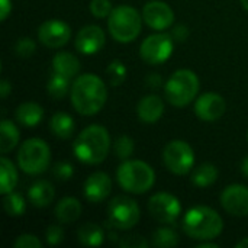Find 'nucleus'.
<instances>
[{"label": "nucleus", "mask_w": 248, "mask_h": 248, "mask_svg": "<svg viewBox=\"0 0 248 248\" xmlns=\"http://www.w3.org/2000/svg\"><path fill=\"white\" fill-rule=\"evenodd\" d=\"M108 100V89L103 80L94 74H81L71 86V103L84 116L96 115Z\"/></svg>", "instance_id": "f257e3e1"}, {"label": "nucleus", "mask_w": 248, "mask_h": 248, "mask_svg": "<svg viewBox=\"0 0 248 248\" xmlns=\"http://www.w3.org/2000/svg\"><path fill=\"white\" fill-rule=\"evenodd\" d=\"M110 150V137L105 126L90 125L84 128L73 144L74 155L84 164H100Z\"/></svg>", "instance_id": "f03ea898"}, {"label": "nucleus", "mask_w": 248, "mask_h": 248, "mask_svg": "<svg viewBox=\"0 0 248 248\" xmlns=\"http://www.w3.org/2000/svg\"><path fill=\"white\" fill-rule=\"evenodd\" d=\"M222 230L224 222L221 215L209 206H195L183 218V231L193 240H214Z\"/></svg>", "instance_id": "7ed1b4c3"}, {"label": "nucleus", "mask_w": 248, "mask_h": 248, "mask_svg": "<svg viewBox=\"0 0 248 248\" xmlns=\"http://www.w3.org/2000/svg\"><path fill=\"white\" fill-rule=\"evenodd\" d=\"M116 177L121 187L134 195H142L148 192L155 182L154 170L141 160H125L119 166Z\"/></svg>", "instance_id": "20e7f679"}, {"label": "nucleus", "mask_w": 248, "mask_h": 248, "mask_svg": "<svg viewBox=\"0 0 248 248\" xmlns=\"http://www.w3.org/2000/svg\"><path fill=\"white\" fill-rule=\"evenodd\" d=\"M108 28L115 41L121 44L132 42L141 33V16L132 6H118L108 17Z\"/></svg>", "instance_id": "39448f33"}, {"label": "nucleus", "mask_w": 248, "mask_h": 248, "mask_svg": "<svg viewBox=\"0 0 248 248\" xmlns=\"http://www.w3.org/2000/svg\"><path fill=\"white\" fill-rule=\"evenodd\" d=\"M199 92V78L198 76L187 68L177 70L171 74L164 86V93L170 105L176 108L187 106Z\"/></svg>", "instance_id": "423d86ee"}, {"label": "nucleus", "mask_w": 248, "mask_h": 248, "mask_svg": "<svg viewBox=\"0 0 248 248\" xmlns=\"http://www.w3.org/2000/svg\"><path fill=\"white\" fill-rule=\"evenodd\" d=\"M51 161V150L48 144L39 138L26 140L17 153V164L26 174L44 173Z\"/></svg>", "instance_id": "0eeeda50"}, {"label": "nucleus", "mask_w": 248, "mask_h": 248, "mask_svg": "<svg viewBox=\"0 0 248 248\" xmlns=\"http://www.w3.org/2000/svg\"><path fill=\"white\" fill-rule=\"evenodd\" d=\"M109 225L119 231H126L134 228L140 218L141 211L138 203L128 196H116L110 201L108 208Z\"/></svg>", "instance_id": "6e6552de"}, {"label": "nucleus", "mask_w": 248, "mask_h": 248, "mask_svg": "<svg viewBox=\"0 0 248 248\" xmlns=\"http://www.w3.org/2000/svg\"><path fill=\"white\" fill-rule=\"evenodd\" d=\"M163 161L169 171L177 176H183L192 170L195 164V153L186 141L174 140L164 147Z\"/></svg>", "instance_id": "1a4fd4ad"}, {"label": "nucleus", "mask_w": 248, "mask_h": 248, "mask_svg": "<svg viewBox=\"0 0 248 248\" xmlns=\"http://www.w3.org/2000/svg\"><path fill=\"white\" fill-rule=\"evenodd\" d=\"M173 45H174V39L170 33L166 32L154 33L144 39V42L141 44L140 54L142 60L148 64L153 65L163 64L170 58L173 52Z\"/></svg>", "instance_id": "9d476101"}, {"label": "nucleus", "mask_w": 248, "mask_h": 248, "mask_svg": "<svg viewBox=\"0 0 248 248\" xmlns=\"http://www.w3.org/2000/svg\"><path fill=\"white\" fill-rule=\"evenodd\" d=\"M148 211L155 221L171 225L180 217L182 205L174 195L167 192H160L150 198Z\"/></svg>", "instance_id": "9b49d317"}, {"label": "nucleus", "mask_w": 248, "mask_h": 248, "mask_svg": "<svg viewBox=\"0 0 248 248\" xmlns=\"http://www.w3.org/2000/svg\"><path fill=\"white\" fill-rule=\"evenodd\" d=\"M71 38L70 26L57 19H51L44 22L38 29V39L42 45L48 48H60L65 45Z\"/></svg>", "instance_id": "f8f14e48"}, {"label": "nucleus", "mask_w": 248, "mask_h": 248, "mask_svg": "<svg viewBox=\"0 0 248 248\" xmlns=\"http://www.w3.org/2000/svg\"><path fill=\"white\" fill-rule=\"evenodd\" d=\"M142 17L150 28H153L155 31H164L173 25L174 12L166 1L151 0L144 6Z\"/></svg>", "instance_id": "ddd939ff"}, {"label": "nucleus", "mask_w": 248, "mask_h": 248, "mask_svg": "<svg viewBox=\"0 0 248 248\" xmlns=\"http://www.w3.org/2000/svg\"><path fill=\"white\" fill-rule=\"evenodd\" d=\"M222 208L234 217L248 215V187L244 185H231L221 195Z\"/></svg>", "instance_id": "4468645a"}, {"label": "nucleus", "mask_w": 248, "mask_h": 248, "mask_svg": "<svg viewBox=\"0 0 248 248\" xmlns=\"http://www.w3.org/2000/svg\"><path fill=\"white\" fill-rule=\"evenodd\" d=\"M227 109L224 97L218 93H205L198 97L195 103V113L199 119L205 122L218 121Z\"/></svg>", "instance_id": "2eb2a0df"}, {"label": "nucleus", "mask_w": 248, "mask_h": 248, "mask_svg": "<svg viewBox=\"0 0 248 248\" xmlns=\"http://www.w3.org/2000/svg\"><path fill=\"white\" fill-rule=\"evenodd\" d=\"M105 42L106 36L102 28L96 25H89L78 31L76 38V48L84 55H93L105 46Z\"/></svg>", "instance_id": "dca6fc26"}, {"label": "nucleus", "mask_w": 248, "mask_h": 248, "mask_svg": "<svg viewBox=\"0 0 248 248\" xmlns=\"http://www.w3.org/2000/svg\"><path fill=\"white\" fill-rule=\"evenodd\" d=\"M112 192V180L103 171L90 174L84 183V196L92 203L103 202Z\"/></svg>", "instance_id": "f3484780"}, {"label": "nucleus", "mask_w": 248, "mask_h": 248, "mask_svg": "<svg viewBox=\"0 0 248 248\" xmlns=\"http://www.w3.org/2000/svg\"><path fill=\"white\" fill-rule=\"evenodd\" d=\"M164 113V103L163 99L157 94H147L144 96L137 105V115L141 122L144 124H155Z\"/></svg>", "instance_id": "a211bd4d"}, {"label": "nucleus", "mask_w": 248, "mask_h": 248, "mask_svg": "<svg viewBox=\"0 0 248 248\" xmlns=\"http://www.w3.org/2000/svg\"><path fill=\"white\" fill-rule=\"evenodd\" d=\"M54 196H55L54 186L46 180L35 182L28 192L29 202L36 208H45L51 205V202L54 201Z\"/></svg>", "instance_id": "6ab92c4d"}, {"label": "nucleus", "mask_w": 248, "mask_h": 248, "mask_svg": "<svg viewBox=\"0 0 248 248\" xmlns=\"http://www.w3.org/2000/svg\"><path fill=\"white\" fill-rule=\"evenodd\" d=\"M52 70L58 74L73 78L80 71V61L76 55L61 51V52H57L52 58Z\"/></svg>", "instance_id": "aec40b11"}, {"label": "nucleus", "mask_w": 248, "mask_h": 248, "mask_svg": "<svg viewBox=\"0 0 248 248\" xmlns=\"http://www.w3.org/2000/svg\"><path fill=\"white\" fill-rule=\"evenodd\" d=\"M81 203L76 198H64L55 206V218L61 224H70L78 219L81 215Z\"/></svg>", "instance_id": "412c9836"}, {"label": "nucleus", "mask_w": 248, "mask_h": 248, "mask_svg": "<svg viewBox=\"0 0 248 248\" xmlns=\"http://www.w3.org/2000/svg\"><path fill=\"white\" fill-rule=\"evenodd\" d=\"M42 118H44V109L35 102L22 103L16 109V119L23 126H29V128L36 126L41 124Z\"/></svg>", "instance_id": "4be33fe9"}, {"label": "nucleus", "mask_w": 248, "mask_h": 248, "mask_svg": "<svg viewBox=\"0 0 248 248\" xmlns=\"http://www.w3.org/2000/svg\"><path fill=\"white\" fill-rule=\"evenodd\" d=\"M17 185V171L7 157L0 158V193L4 196L15 190Z\"/></svg>", "instance_id": "5701e85b"}, {"label": "nucleus", "mask_w": 248, "mask_h": 248, "mask_svg": "<svg viewBox=\"0 0 248 248\" xmlns=\"http://www.w3.org/2000/svg\"><path fill=\"white\" fill-rule=\"evenodd\" d=\"M74 128H76V124H74V119L65 113V112H58L55 113L51 121H49V129L51 132L61 138V140H67L73 135L74 132Z\"/></svg>", "instance_id": "b1692460"}, {"label": "nucleus", "mask_w": 248, "mask_h": 248, "mask_svg": "<svg viewBox=\"0 0 248 248\" xmlns=\"http://www.w3.org/2000/svg\"><path fill=\"white\" fill-rule=\"evenodd\" d=\"M78 243L87 247H100L105 241V232L97 224H84L77 231Z\"/></svg>", "instance_id": "393cba45"}, {"label": "nucleus", "mask_w": 248, "mask_h": 248, "mask_svg": "<svg viewBox=\"0 0 248 248\" xmlns=\"http://www.w3.org/2000/svg\"><path fill=\"white\" fill-rule=\"evenodd\" d=\"M19 142V129L9 119H3L0 125V151L7 154Z\"/></svg>", "instance_id": "a878e982"}, {"label": "nucleus", "mask_w": 248, "mask_h": 248, "mask_svg": "<svg viewBox=\"0 0 248 248\" xmlns=\"http://www.w3.org/2000/svg\"><path fill=\"white\" fill-rule=\"evenodd\" d=\"M217 179H218V169L211 163H205L199 166L192 174V183L196 187L212 186L217 182Z\"/></svg>", "instance_id": "bb28decb"}, {"label": "nucleus", "mask_w": 248, "mask_h": 248, "mask_svg": "<svg viewBox=\"0 0 248 248\" xmlns=\"http://www.w3.org/2000/svg\"><path fill=\"white\" fill-rule=\"evenodd\" d=\"M70 80L68 77L62 76V74H58V73H52L49 80H48V84H46V90L49 93L51 97L54 99H62L67 93H68V89H70Z\"/></svg>", "instance_id": "cd10ccee"}, {"label": "nucleus", "mask_w": 248, "mask_h": 248, "mask_svg": "<svg viewBox=\"0 0 248 248\" xmlns=\"http://www.w3.org/2000/svg\"><path fill=\"white\" fill-rule=\"evenodd\" d=\"M153 244L158 248L174 247L179 244V235L170 227H160L153 235Z\"/></svg>", "instance_id": "c85d7f7f"}, {"label": "nucleus", "mask_w": 248, "mask_h": 248, "mask_svg": "<svg viewBox=\"0 0 248 248\" xmlns=\"http://www.w3.org/2000/svg\"><path fill=\"white\" fill-rule=\"evenodd\" d=\"M3 206H4V211L9 217H22L26 211L25 199L19 193H15V192L4 195Z\"/></svg>", "instance_id": "c756f323"}, {"label": "nucleus", "mask_w": 248, "mask_h": 248, "mask_svg": "<svg viewBox=\"0 0 248 248\" xmlns=\"http://www.w3.org/2000/svg\"><path fill=\"white\" fill-rule=\"evenodd\" d=\"M106 77H108V81H109V84L112 87L121 86L126 78V67H125V64L122 61H119V60L112 61L106 68Z\"/></svg>", "instance_id": "7c9ffc66"}, {"label": "nucleus", "mask_w": 248, "mask_h": 248, "mask_svg": "<svg viewBox=\"0 0 248 248\" xmlns=\"http://www.w3.org/2000/svg\"><path fill=\"white\" fill-rule=\"evenodd\" d=\"M134 150H135V144H134V140L128 135H122L119 137L115 144H113V153L115 155L119 158V160H129V157L134 154Z\"/></svg>", "instance_id": "2f4dec72"}, {"label": "nucleus", "mask_w": 248, "mask_h": 248, "mask_svg": "<svg viewBox=\"0 0 248 248\" xmlns=\"http://www.w3.org/2000/svg\"><path fill=\"white\" fill-rule=\"evenodd\" d=\"M36 51V44L33 42V39L25 36V38H19L17 42L15 44V54L20 58H28L31 55H33Z\"/></svg>", "instance_id": "473e14b6"}, {"label": "nucleus", "mask_w": 248, "mask_h": 248, "mask_svg": "<svg viewBox=\"0 0 248 248\" xmlns=\"http://www.w3.org/2000/svg\"><path fill=\"white\" fill-rule=\"evenodd\" d=\"M112 10H113V7L109 0H92L90 1V12L97 19L109 17Z\"/></svg>", "instance_id": "72a5a7b5"}, {"label": "nucleus", "mask_w": 248, "mask_h": 248, "mask_svg": "<svg viewBox=\"0 0 248 248\" xmlns=\"http://www.w3.org/2000/svg\"><path fill=\"white\" fill-rule=\"evenodd\" d=\"M52 174L57 180H61V182H67L70 180L73 176H74V167L71 163H67V161H60L54 166V170H52Z\"/></svg>", "instance_id": "f704fd0d"}, {"label": "nucleus", "mask_w": 248, "mask_h": 248, "mask_svg": "<svg viewBox=\"0 0 248 248\" xmlns=\"http://www.w3.org/2000/svg\"><path fill=\"white\" fill-rule=\"evenodd\" d=\"M119 246L122 248H147L148 247V241L141 237V235H125L121 238Z\"/></svg>", "instance_id": "c9c22d12"}, {"label": "nucleus", "mask_w": 248, "mask_h": 248, "mask_svg": "<svg viewBox=\"0 0 248 248\" xmlns=\"http://www.w3.org/2000/svg\"><path fill=\"white\" fill-rule=\"evenodd\" d=\"M15 248H41L42 243L32 234H22L13 243Z\"/></svg>", "instance_id": "e433bc0d"}, {"label": "nucleus", "mask_w": 248, "mask_h": 248, "mask_svg": "<svg viewBox=\"0 0 248 248\" xmlns=\"http://www.w3.org/2000/svg\"><path fill=\"white\" fill-rule=\"evenodd\" d=\"M45 238L49 246H58L64 240V230L60 225H49L45 231Z\"/></svg>", "instance_id": "4c0bfd02"}, {"label": "nucleus", "mask_w": 248, "mask_h": 248, "mask_svg": "<svg viewBox=\"0 0 248 248\" xmlns=\"http://www.w3.org/2000/svg\"><path fill=\"white\" fill-rule=\"evenodd\" d=\"M170 35L173 36L174 41H177V42H185V41L189 38V29H187V26H185V25H177V26L173 28V31H171Z\"/></svg>", "instance_id": "58836bf2"}, {"label": "nucleus", "mask_w": 248, "mask_h": 248, "mask_svg": "<svg viewBox=\"0 0 248 248\" xmlns=\"http://www.w3.org/2000/svg\"><path fill=\"white\" fill-rule=\"evenodd\" d=\"M145 84H147V87H150V89H160V86L163 84V78H161L160 74L153 73V74H148V76H147Z\"/></svg>", "instance_id": "ea45409f"}, {"label": "nucleus", "mask_w": 248, "mask_h": 248, "mask_svg": "<svg viewBox=\"0 0 248 248\" xmlns=\"http://www.w3.org/2000/svg\"><path fill=\"white\" fill-rule=\"evenodd\" d=\"M10 12H12L10 0H0V20H6Z\"/></svg>", "instance_id": "a19ab883"}, {"label": "nucleus", "mask_w": 248, "mask_h": 248, "mask_svg": "<svg viewBox=\"0 0 248 248\" xmlns=\"http://www.w3.org/2000/svg\"><path fill=\"white\" fill-rule=\"evenodd\" d=\"M10 92H12L10 83L7 80H1V83H0V94H1V99H6Z\"/></svg>", "instance_id": "79ce46f5"}, {"label": "nucleus", "mask_w": 248, "mask_h": 248, "mask_svg": "<svg viewBox=\"0 0 248 248\" xmlns=\"http://www.w3.org/2000/svg\"><path fill=\"white\" fill-rule=\"evenodd\" d=\"M196 248H218V244H215V243H211V240H206L205 243H202V244H198Z\"/></svg>", "instance_id": "37998d69"}, {"label": "nucleus", "mask_w": 248, "mask_h": 248, "mask_svg": "<svg viewBox=\"0 0 248 248\" xmlns=\"http://www.w3.org/2000/svg\"><path fill=\"white\" fill-rule=\"evenodd\" d=\"M241 171H243V174L248 179V157L244 158V161H243V164H241Z\"/></svg>", "instance_id": "c03bdc74"}, {"label": "nucleus", "mask_w": 248, "mask_h": 248, "mask_svg": "<svg viewBox=\"0 0 248 248\" xmlns=\"http://www.w3.org/2000/svg\"><path fill=\"white\" fill-rule=\"evenodd\" d=\"M237 248H248V237L247 238H244V240H241V241L237 244Z\"/></svg>", "instance_id": "a18cd8bd"}, {"label": "nucleus", "mask_w": 248, "mask_h": 248, "mask_svg": "<svg viewBox=\"0 0 248 248\" xmlns=\"http://www.w3.org/2000/svg\"><path fill=\"white\" fill-rule=\"evenodd\" d=\"M240 1H241L243 7H244L246 10H248V0H240Z\"/></svg>", "instance_id": "49530a36"}, {"label": "nucleus", "mask_w": 248, "mask_h": 248, "mask_svg": "<svg viewBox=\"0 0 248 248\" xmlns=\"http://www.w3.org/2000/svg\"><path fill=\"white\" fill-rule=\"evenodd\" d=\"M247 138H248V132H247Z\"/></svg>", "instance_id": "de8ad7c7"}]
</instances>
